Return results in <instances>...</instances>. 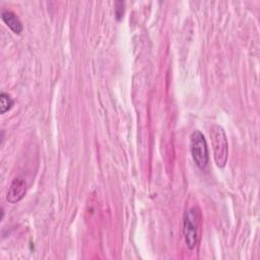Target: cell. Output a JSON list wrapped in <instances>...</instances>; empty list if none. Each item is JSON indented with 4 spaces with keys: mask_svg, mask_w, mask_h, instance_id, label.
I'll use <instances>...</instances> for the list:
<instances>
[{
    "mask_svg": "<svg viewBox=\"0 0 260 260\" xmlns=\"http://www.w3.org/2000/svg\"><path fill=\"white\" fill-rule=\"evenodd\" d=\"M201 223V213L197 206L190 207L184 214L183 234L187 247L190 250L195 249L199 241Z\"/></svg>",
    "mask_w": 260,
    "mask_h": 260,
    "instance_id": "1",
    "label": "cell"
},
{
    "mask_svg": "<svg viewBox=\"0 0 260 260\" xmlns=\"http://www.w3.org/2000/svg\"><path fill=\"white\" fill-rule=\"evenodd\" d=\"M209 135L215 164L218 168H223L228 161L229 156V145L224 130L221 126L213 124L209 129Z\"/></svg>",
    "mask_w": 260,
    "mask_h": 260,
    "instance_id": "2",
    "label": "cell"
},
{
    "mask_svg": "<svg viewBox=\"0 0 260 260\" xmlns=\"http://www.w3.org/2000/svg\"><path fill=\"white\" fill-rule=\"evenodd\" d=\"M190 150L194 161L200 170H205L208 165V147L204 135L195 130L190 136Z\"/></svg>",
    "mask_w": 260,
    "mask_h": 260,
    "instance_id": "3",
    "label": "cell"
},
{
    "mask_svg": "<svg viewBox=\"0 0 260 260\" xmlns=\"http://www.w3.org/2000/svg\"><path fill=\"white\" fill-rule=\"evenodd\" d=\"M26 189L27 187H26L25 180L20 177L15 178L10 184V187L8 189L7 196H6L7 201L10 203H17L25 195Z\"/></svg>",
    "mask_w": 260,
    "mask_h": 260,
    "instance_id": "4",
    "label": "cell"
},
{
    "mask_svg": "<svg viewBox=\"0 0 260 260\" xmlns=\"http://www.w3.org/2000/svg\"><path fill=\"white\" fill-rule=\"evenodd\" d=\"M1 18L5 22V24L14 32V34H20L22 31V23L20 19L17 17V15L12 12L11 10L4 9L1 12Z\"/></svg>",
    "mask_w": 260,
    "mask_h": 260,
    "instance_id": "5",
    "label": "cell"
},
{
    "mask_svg": "<svg viewBox=\"0 0 260 260\" xmlns=\"http://www.w3.org/2000/svg\"><path fill=\"white\" fill-rule=\"evenodd\" d=\"M0 102H1V114H4L7 111H9L14 103L13 99L4 91H2L0 94Z\"/></svg>",
    "mask_w": 260,
    "mask_h": 260,
    "instance_id": "6",
    "label": "cell"
},
{
    "mask_svg": "<svg viewBox=\"0 0 260 260\" xmlns=\"http://www.w3.org/2000/svg\"><path fill=\"white\" fill-rule=\"evenodd\" d=\"M115 12H116V16L118 19H120L124 13V2L122 1H118L116 2V9H115Z\"/></svg>",
    "mask_w": 260,
    "mask_h": 260,
    "instance_id": "7",
    "label": "cell"
}]
</instances>
